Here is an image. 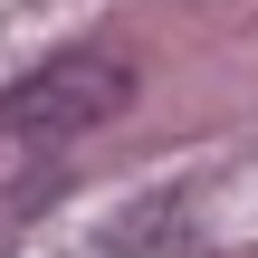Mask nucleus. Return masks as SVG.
I'll list each match as a JSON object with an SVG mask.
<instances>
[{"label":"nucleus","mask_w":258,"mask_h":258,"mask_svg":"<svg viewBox=\"0 0 258 258\" xmlns=\"http://www.w3.org/2000/svg\"><path fill=\"white\" fill-rule=\"evenodd\" d=\"M134 105V67L124 57H96V48H67L48 67H29L19 86H0V124L19 144H77L96 124H115Z\"/></svg>","instance_id":"obj_1"}]
</instances>
